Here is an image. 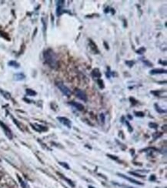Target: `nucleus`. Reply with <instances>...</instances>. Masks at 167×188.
<instances>
[{
    "label": "nucleus",
    "mask_w": 167,
    "mask_h": 188,
    "mask_svg": "<svg viewBox=\"0 0 167 188\" xmlns=\"http://www.w3.org/2000/svg\"><path fill=\"white\" fill-rule=\"evenodd\" d=\"M43 58L45 59L46 62L48 64L50 67L55 69L58 67V59L54 51L51 49H48L43 53Z\"/></svg>",
    "instance_id": "1"
},
{
    "label": "nucleus",
    "mask_w": 167,
    "mask_h": 188,
    "mask_svg": "<svg viewBox=\"0 0 167 188\" xmlns=\"http://www.w3.org/2000/svg\"><path fill=\"white\" fill-rule=\"evenodd\" d=\"M56 85H57V87H58L59 90L62 92L63 95L66 96V97H69V96L71 95V90L68 88L67 86H65L63 83L59 82V83H57Z\"/></svg>",
    "instance_id": "2"
},
{
    "label": "nucleus",
    "mask_w": 167,
    "mask_h": 188,
    "mask_svg": "<svg viewBox=\"0 0 167 188\" xmlns=\"http://www.w3.org/2000/svg\"><path fill=\"white\" fill-rule=\"evenodd\" d=\"M57 119H58L62 124H63L64 126H67L68 128L72 127V123H71L70 119H69L68 118L63 117V116H59V117H57Z\"/></svg>",
    "instance_id": "3"
},
{
    "label": "nucleus",
    "mask_w": 167,
    "mask_h": 188,
    "mask_svg": "<svg viewBox=\"0 0 167 188\" xmlns=\"http://www.w3.org/2000/svg\"><path fill=\"white\" fill-rule=\"evenodd\" d=\"M0 126H2V128L3 129L5 135H6V136H8L9 139H12V131L10 130V129H9V128L8 127V126H7L4 123H2V121H0Z\"/></svg>",
    "instance_id": "4"
},
{
    "label": "nucleus",
    "mask_w": 167,
    "mask_h": 188,
    "mask_svg": "<svg viewBox=\"0 0 167 188\" xmlns=\"http://www.w3.org/2000/svg\"><path fill=\"white\" fill-rule=\"evenodd\" d=\"M76 95L77 96L78 98L80 99L81 100H83L84 102L87 101V96L85 93V92L82 90H79V89L76 90Z\"/></svg>",
    "instance_id": "5"
},
{
    "label": "nucleus",
    "mask_w": 167,
    "mask_h": 188,
    "mask_svg": "<svg viewBox=\"0 0 167 188\" xmlns=\"http://www.w3.org/2000/svg\"><path fill=\"white\" fill-rule=\"evenodd\" d=\"M117 174L119 175V177H122V178H124V179L127 180H129V181H130V182H132V183H135V184H138V185H143V183H141V182L138 181V180H136L133 179V178L129 177H126V175L122 174H119V173H118Z\"/></svg>",
    "instance_id": "6"
},
{
    "label": "nucleus",
    "mask_w": 167,
    "mask_h": 188,
    "mask_svg": "<svg viewBox=\"0 0 167 188\" xmlns=\"http://www.w3.org/2000/svg\"><path fill=\"white\" fill-rule=\"evenodd\" d=\"M89 44H90V47L91 49V50L93 51L94 53L98 54L99 53L98 48H97V46L96 45V43L93 41L92 40H89Z\"/></svg>",
    "instance_id": "7"
},
{
    "label": "nucleus",
    "mask_w": 167,
    "mask_h": 188,
    "mask_svg": "<svg viewBox=\"0 0 167 188\" xmlns=\"http://www.w3.org/2000/svg\"><path fill=\"white\" fill-rule=\"evenodd\" d=\"M13 78L16 81H22V80H24L26 79V76L23 73H16V74H14Z\"/></svg>",
    "instance_id": "8"
},
{
    "label": "nucleus",
    "mask_w": 167,
    "mask_h": 188,
    "mask_svg": "<svg viewBox=\"0 0 167 188\" xmlns=\"http://www.w3.org/2000/svg\"><path fill=\"white\" fill-rule=\"evenodd\" d=\"M150 73L151 75L156 74H162V73H166V70L163 69H154L150 70Z\"/></svg>",
    "instance_id": "9"
},
{
    "label": "nucleus",
    "mask_w": 167,
    "mask_h": 188,
    "mask_svg": "<svg viewBox=\"0 0 167 188\" xmlns=\"http://www.w3.org/2000/svg\"><path fill=\"white\" fill-rule=\"evenodd\" d=\"M69 104H70V105H72V106H73L75 108H76V109H77L78 110H79V111H83V110H84V106H83V104H79V103L70 102L69 103Z\"/></svg>",
    "instance_id": "10"
},
{
    "label": "nucleus",
    "mask_w": 167,
    "mask_h": 188,
    "mask_svg": "<svg viewBox=\"0 0 167 188\" xmlns=\"http://www.w3.org/2000/svg\"><path fill=\"white\" fill-rule=\"evenodd\" d=\"M92 76H93L94 78H100L101 77V73H100V71L99 69H94L92 72Z\"/></svg>",
    "instance_id": "11"
},
{
    "label": "nucleus",
    "mask_w": 167,
    "mask_h": 188,
    "mask_svg": "<svg viewBox=\"0 0 167 188\" xmlns=\"http://www.w3.org/2000/svg\"><path fill=\"white\" fill-rule=\"evenodd\" d=\"M8 65H9V66H12V67L16 68V69H18V68L20 67V64H19V62H16V61H15V60L9 61V62H8Z\"/></svg>",
    "instance_id": "12"
},
{
    "label": "nucleus",
    "mask_w": 167,
    "mask_h": 188,
    "mask_svg": "<svg viewBox=\"0 0 167 188\" xmlns=\"http://www.w3.org/2000/svg\"><path fill=\"white\" fill-rule=\"evenodd\" d=\"M154 107H155L156 110L158 113H165L166 112L165 110L162 109V108H161V107H159V106L157 104H154Z\"/></svg>",
    "instance_id": "13"
},
{
    "label": "nucleus",
    "mask_w": 167,
    "mask_h": 188,
    "mask_svg": "<svg viewBox=\"0 0 167 188\" xmlns=\"http://www.w3.org/2000/svg\"><path fill=\"white\" fill-rule=\"evenodd\" d=\"M26 94H27L28 96H30V97H34V96H36V94H37V93H36L35 90H31V89H26Z\"/></svg>",
    "instance_id": "14"
},
{
    "label": "nucleus",
    "mask_w": 167,
    "mask_h": 188,
    "mask_svg": "<svg viewBox=\"0 0 167 188\" xmlns=\"http://www.w3.org/2000/svg\"><path fill=\"white\" fill-rule=\"evenodd\" d=\"M0 93H2V95L3 96L5 99H7V100H9V99H10V97H11L10 93H8V92L4 91V90H0Z\"/></svg>",
    "instance_id": "15"
},
{
    "label": "nucleus",
    "mask_w": 167,
    "mask_h": 188,
    "mask_svg": "<svg viewBox=\"0 0 167 188\" xmlns=\"http://www.w3.org/2000/svg\"><path fill=\"white\" fill-rule=\"evenodd\" d=\"M60 175H61V177H62L63 180H66V181L67 182V183H69V185H71V186H75V184H74V183H73V182H72V180H69V179H68V178L65 177H64L63 175H62V174H60Z\"/></svg>",
    "instance_id": "16"
},
{
    "label": "nucleus",
    "mask_w": 167,
    "mask_h": 188,
    "mask_svg": "<svg viewBox=\"0 0 167 188\" xmlns=\"http://www.w3.org/2000/svg\"><path fill=\"white\" fill-rule=\"evenodd\" d=\"M97 83H98V85H99V86L100 89H103L104 87H105L104 82H103V80H102V79H98V80H97Z\"/></svg>",
    "instance_id": "17"
},
{
    "label": "nucleus",
    "mask_w": 167,
    "mask_h": 188,
    "mask_svg": "<svg viewBox=\"0 0 167 188\" xmlns=\"http://www.w3.org/2000/svg\"><path fill=\"white\" fill-rule=\"evenodd\" d=\"M134 114L136 116H139V117H143L145 116V113L143 112H141V111H139V112H137V111H135L134 112Z\"/></svg>",
    "instance_id": "18"
},
{
    "label": "nucleus",
    "mask_w": 167,
    "mask_h": 188,
    "mask_svg": "<svg viewBox=\"0 0 167 188\" xmlns=\"http://www.w3.org/2000/svg\"><path fill=\"white\" fill-rule=\"evenodd\" d=\"M126 64L129 66V67H132V66H133V65L135 64V62L133 60H127L126 61Z\"/></svg>",
    "instance_id": "19"
},
{
    "label": "nucleus",
    "mask_w": 167,
    "mask_h": 188,
    "mask_svg": "<svg viewBox=\"0 0 167 188\" xmlns=\"http://www.w3.org/2000/svg\"><path fill=\"white\" fill-rule=\"evenodd\" d=\"M59 164H60L61 166H62V167H63L66 168V169L69 170V164H66V163H64V162H59Z\"/></svg>",
    "instance_id": "20"
},
{
    "label": "nucleus",
    "mask_w": 167,
    "mask_h": 188,
    "mask_svg": "<svg viewBox=\"0 0 167 188\" xmlns=\"http://www.w3.org/2000/svg\"><path fill=\"white\" fill-rule=\"evenodd\" d=\"M149 126L151 128H153V129H157V128H158V124H156L155 123H149Z\"/></svg>",
    "instance_id": "21"
},
{
    "label": "nucleus",
    "mask_w": 167,
    "mask_h": 188,
    "mask_svg": "<svg viewBox=\"0 0 167 188\" xmlns=\"http://www.w3.org/2000/svg\"><path fill=\"white\" fill-rule=\"evenodd\" d=\"M145 51H146V49H145L144 47H141L140 49L136 51V53H137L138 54H143L145 53Z\"/></svg>",
    "instance_id": "22"
},
{
    "label": "nucleus",
    "mask_w": 167,
    "mask_h": 188,
    "mask_svg": "<svg viewBox=\"0 0 167 188\" xmlns=\"http://www.w3.org/2000/svg\"><path fill=\"white\" fill-rule=\"evenodd\" d=\"M126 125L128 126V130H129V132H133V127H132L131 125H130V123H129L128 122L127 120L126 121Z\"/></svg>",
    "instance_id": "23"
},
{
    "label": "nucleus",
    "mask_w": 167,
    "mask_h": 188,
    "mask_svg": "<svg viewBox=\"0 0 167 188\" xmlns=\"http://www.w3.org/2000/svg\"><path fill=\"white\" fill-rule=\"evenodd\" d=\"M129 174L133 175V176H136V177H141V178L144 177V176H143V175H140V174H136V173H135V172H129Z\"/></svg>",
    "instance_id": "24"
},
{
    "label": "nucleus",
    "mask_w": 167,
    "mask_h": 188,
    "mask_svg": "<svg viewBox=\"0 0 167 188\" xmlns=\"http://www.w3.org/2000/svg\"><path fill=\"white\" fill-rule=\"evenodd\" d=\"M144 64H146L147 66H153V63H151L150 62H149L148 60H144L143 61Z\"/></svg>",
    "instance_id": "25"
},
{
    "label": "nucleus",
    "mask_w": 167,
    "mask_h": 188,
    "mask_svg": "<svg viewBox=\"0 0 167 188\" xmlns=\"http://www.w3.org/2000/svg\"><path fill=\"white\" fill-rule=\"evenodd\" d=\"M161 92L159 91H152L151 93H153V94H154L155 96H156V97H159V94H160Z\"/></svg>",
    "instance_id": "26"
},
{
    "label": "nucleus",
    "mask_w": 167,
    "mask_h": 188,
    "mask_svg": "<svg viewBox=\"0 0 167 188\" xmlns=\"http://www.w3.org/2000/svg\"><path fill=\"white\" fill-rule=\"evenodd\" d=\"M107 69H108V71H107V72H106V76L108 78H110V76H110V73H111V72H110V68L107 67Z\"/></svg>",
    "instance_id": "27"
},
{
    "label": "nucleus",
    "mask_w": 167,
    "mask_h": 188,
    "mask_svg": "<svg viewBox=\"0 0 167 188\" xmlns=\"http://www.w3.org/2000/svg\"><path fill=\"white\" fill-rule=\"evenodd\" d=\"M107 156H108L109 157H111V159H112V160H118V157H115V156H112V155H110V154H107Z\"/></svg>",
    "instance_id": "28"
},
{
    "label": "nucleus",
    "mask_w": 167,
    "mask_h": 188,
    "mask_svg": "<svg viewBox=\"0 0 167 188\" xmlns=\"http://www.w3.org/2000/svg\"><path fill=\"white\" fill-rule=\"evenodd\" d=\"M100 118H101V121L102 122V123H104V122H105V116H104V114L102 113L100 115Z\"/></svg>",
    "instance_id": "29"
},
{
    "label": "nucleus",
    "mask_w": 167,
    "mask_h": 188,
    "mask_svg": "<svg viewBox=\"0 0 167 188\" xmlns=\"http://www.w3.org/2000/svg\"><path fill=\"white\" fill-rule=\"evenodd\" d=\"M150 180H156L155 175H152V176L150 177Z\"/></svg>",
    "instance_id": "30"
},
{
    "label": "nucleus",
    "mask_w": 167,
    "mask_h": 188,
    "mask_svg": "<svg viewBox=\"0 0 167 188\" xmlns=\"http://www.w3.org/2000/svg\"><path fill=\"white\" fill-rule=\"evenodd\" d=\"M103 44H104V46H105V48L106 49H109V45H107L106 42H104Z\"/></svg>",
    "instance_id": "31"
},
{
    "label": "nucleus",
    "mask_w": 167,
    "mask_h": 188,
    "mask_svg": "<svg viewBox=\"0 0 167 188\" xmlns=\"http://www.w3.org/2000/svg\"><path fill=\"white\" fill-rule=\"evenodd\" d=\"M89 188H95V187H93V186H89Z\"/></svg>",
    "instance_id": "32"
},
{
    "label": "nucleus",
    "mask_w": 167,
    "mask_h": 188,
    "mask_svg": "<svg viewBox=\"0 0 167 188\" xmlns=\"http://www.w3.org/2000/svg\"><path fill=\"white\" fill-rule=\"evenodd\" d=\"M129 188H132V187H129Z\"/></svg>",
    "instance_id": "33"
}]
</instances>
